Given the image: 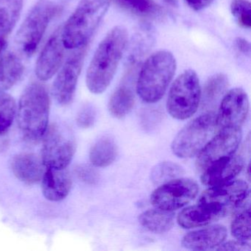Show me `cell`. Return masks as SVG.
I'll return each instance as SVG.
<instances>
[{"mask_svg": "<svg viewBox=\"0 0 251 251\" xmlns=\"http://www.w3.org/2000/svg\"><path fill=\"white\" fill-rule=\"evenodd\" d=\"M127 42L128 33L122 25L113 27L101 41L86 73V85L92 93L102 94L111 84Z\"/></svg>", "mask_w": 251, "mask_h": 251, "instance_id": "1", "label": "cell"}, {"mask_svg": "<svg viewBox=\"0 0 251 251\" xmlns=\"http://www.w3.org/2000/svg\"><path fill=\"white\" fill-rule=\"evenodd\" d=\"M177 69L174 55L170 51L159 50L150 55L141 68L136 91L142 100L158 102L164 96Z\"/></svg>", "mask_w": 251, "mask_h": 251, "instance_id": "2", "label": "cell"}, {"mask_svg": "<svg viewBox=\"0 0 251 251\" xmlns=\"http://www.w3.org/2000/svg\"><path fill=\"white\" fill-rule=\"evenodd\" d=\"M50 99L44 85L33 83L23 92L17 111V121L26 138L39 140L48 127Z\"/></svg>", "mask_w": 251, "mask_h": 251, "instance_id": "3", "label": "cell"}, {"mask_svg": "<svg viewBox=\"0 0 251 251\" xmlns=\"http://www.w3.org/2000/svg\"><path fill=\"white\" fill-rule=\"evenodd\" d=\"M111 0H80L65 26L63 42L68 49L87 45L109 8Z\"/></svg>", "mask_w": 251, "mask_h": 251, "instance_id": "4", "label": "cell"}, {"mask_svg": "<svg viewBox=\"0 0 251 251\" xmlns=\"http://www.w3.org/2000/svg\"><path fill=\"white\" fill-rule=\"evenodd\" d=\"M61 11V7L50 0H39L35 5L16 36L15 46L20 56L29 58L34 53L48 25Z\"/></svg>", "mask_w": 251, "mask_h": 251, "instance_id": "5", "label": "cell"}, {"mask_svg": "<svg viewBox=\"0 0 251 251\" xmlns=\"http://www.w3.org/2000/svg\"><path fill=\"white\" fill-rule=\"evenodd\" d=\"M201 88L194 70L183 72L175 80L167 98V111L173 118L183 120L193 116L201 102Z\"/></svg>", "mask_w": 251, "mask_h": 251, "instance_id": "6", "label": "cell"}, {"mask_svg": "<svg viewBox=\"0 0 251 251\" xmlns=\"http://www.w3.org/2000/svg\"><path fill=\"white\" fill-rule=\"evenodd\" d=\"M216 129V115L208 111L191 121L175 138L172 151L179 158L198 155L210 141Z\"/></svg>", "mask_w": 251, "mask_h": 251, "instance_id": "7", "label": "cell"}, {"mask_svg": "<svg viewBox=\"0 0 251 251\" xmlns=\"http://www.w3.org/2000/svg\"><path fill=\"white\" fill-rule=\"evenodd\" d=\"M75 151V141L68 127L58 124L48 127L42 149V162L46 168H67Z\"/></svg>", "mask_w": 251, "mask_h": 251, "instance_id": "8", "label": "cell"}, {"mask_svg": "<svg viewBox=\"0 0 251 251\" xmlns=\"http://www.w3.org/2000/svg\"><path fill=\"white\" fill-rule=\"evenodd\" d=\"M198 183L189 178H176L152 192L151 201L157 208L174 211L190 202L198 193Z\"/></svg>", "mask_w": 251, "mask_h": 251, "instance_id": "9", "label": "cell"}, {"mask_svg": "<svg viewBox=\"0 0 251 251\" xmlns=\"http://www.w3.org/2000/svg\"><path fill=\"white\" fill-rule=\"evenodd\" d=\"M87 48L88 45L78 48L69 57L54 81L52 93L60 105H68L74 98Z\"/></svg>", "mask_w": 251, "mask_h": 251, "instance_id": "10", "label": "cell"}, {"mask_svg": "<svg viewBox=\"0 0 251 251\" xmlns=\"http://www.w3.org/2000/svg\"><path fill=\"white\" fill-rule=\"evenodd\" d=\"M241 139L240 128L219 130L198 154L197 169L202 172L213 163L231 156L237 150Z\"/></svg>", "mask_w": 251, "mask_h": 251, "instance_id": "11", "label": "cell"}, {"mask_svg": "<svg viewBox=\"0 0 251 251\" xmlns=\"http://www.w3.org/2000/svg\"><path fill=\"white\" fill-rule=\"evenodd\" d=\"M249 112V100L243 89L236 88L229 91L222 100L216 115L217 130L239 129Z\"/></svg>", "mask_w": 251, "mask_h": 251, "instance_id": "12", "label": "cell"}, {"mask_svg": "<svg viewBox=\"0 0 251 251\" xmlns=\"http://www.w3.org/2000/svg\"><path fill=\"white\" fill-rule=\"evenodd\" d=\"M249 195V186L242 180H230L211 186L201 195L199 203L211 204L232 209L244 202Z\"/></svg>", "mask_w": 251, "mask_h": 251, "instance_id": "13", "label": "cell"}, {"mask_svg": "<svg viewBox=\"0 0 251 251\" xmlns=\"http://www.w3.org/2000/svg\"><path fill=\"white\" fill-rule=\"evenodd\" d=\"M62 33L63 27L55 30L38 58L36 74L42 81L52 78L64 61L66 48L63 42Z\"/></svg>", "mask_w": 251, "mask_h": 251, "instance_id": "14", "label": "cell"}, {"mask_svg": "<svg viewBox=\"0 0 251 251\" xmlns=\"http://www.w3.org/2000/svg\"><path fill=\"white\" fill-rule=\"evenodd\" d=\"M244 167L240 155L226 157L208 166L202 171L201 182L205 186H214L233 180Z\"/></svg>", "mask_w": 251, "mask_h": 251, "instance_id": "15", "label": "cell"}, {"mask_svg": "<svg viewBox=\"0 0 251 251\" xmlns=\"http://www.w3.org/2000/svg\"><path fill=\"white\" fill-rule=\"evenodd\" d=\"M227 211L211 204L199 203L184 208L179 213L177 221L183 228H193L211 224L226 216Z\"/></svg>", "mask_w": 251, "mask_h": 251, "instance_id": "16", "label": "cell"}, {"mask_svg": "<svg viewBox=\"0 0 251 251\" xmlns=\"http://www.w3.org/2000/svg\"><path fill=\"white\" fill-rule=\"evenodd\" d=\"M227 236L226 227L215 225L185 235L182 239L184 248L194 251H205L220 246Z\"/></svg>", "mask_w": 251, "mask_h": 251, "instance_id": "17", "label": "cell"}, {"mask_svg": "<svg viewBox=\"0 0 251 251\" xmlns=\"http://www.w3.org/2000/svg\"><path fill=\"white\" fill-rule=\"evenodd\" d=\"M42 192L50 201L57 202L67 198L72 188V178L67 168H47L42 177Z\"/></svg>", "mask_w": 251, "mask_h": 251, "instance_id": "18", "label": "cell"}, {"mask_svg": "<svg viewBox=\"0 0 251 251\" xmlns=\"http://www.w3.org/2000/svg\"><path fill=\"white\" fill-rule=\"evenodd\" d=\"M44 167L42 160L34 154H19L11 161L14 176L27 184H34L42 180L45 172Z\"/></svg>", "mask_w": 251, "mask_h": 251, "instance_id": "19", "label": "cell"}, {"mask_svg": "<svg viewBox=\"0 0 251 251\" xmlns=\"http://www.w3.org/2000/svg\"><path fill=\"white\" fill-rule=\"evenodd\" d=\"M23 6V0H0V56L15 27Z\"/></svg>", "mask_w": 251, "mask_h": 251, "instance_id": "20", "label": "cell"}, {"mask_svg": "<svg viewBox=\"0 0 251 251\" xmlns=\"http://www.w3.org/2000/svg\"><path fill=\"white\" fill-rule=\"evenodd\" d=\"M0 56V91L5 92L20 80L25 65L18 53L8 51Z\"/></svg>", "mask_w": 251, "mask_h": 251, "instance_id": "21", "label": "cell"}, {"mask_svg": "<svg viewBox=\"0 0 251 251\" xmlns=\"http://www.w3.org/2000/svg\"><path fill=\"white\" fill-rule=\"evenodd\" d=\"M175 214L167 210H148L139 217V223L143 227L155 233H164L168 231L174 224Z\"/></svg>", "mask_w": 251, "mask_h": 251, "instance_id": "22", "label": "cell"}, {"mask_svg": "<svg viewBox=\"0 0 251 251\" xmlns=\"http://www.w3.org/2000/svg\"><path fill=\"white\" fill-rule=\"evenodd\" d=\"M228 87V79L226 75L219 73L209 77L201 92V100L202 108L210 110L217 105Z\"/></svg>", "mask_w": 251, "mask_h": 251, "instance_id": "23", "label": "cell"}, {"mask_svg": "<svg viewBox=\"0 0 251 251\" xmlns=\"http://www.w3.org/2000/svg\"><path fill=\"white\" fill-rule=\"evenodd\" d=\"M117 153L118 150L115 142L109 138H102L92 147L89 158L95 167H105L115 161Z\"/></svg>", "mask_w": 251, "mask_h": 251, "instance_id": "24", "label": "cell"}, {"mask_svg": "<svg viewBox=\"0 0 251 251\" xmlns=\"http://www.w3.org/2000/svg\"><path fill=\"white\" fill-rule=\"evenodd\" d=\"M134 102L133 91L127 86H121L110 98L108 110L113 117L123 118L131 111Z\"/></svg>", "mask_w": 251, "mask_h": 251, "instance_id": "25", "label": "cell"}, {"mask_svg": "<svg viewBox=\"0 0 251 251\" xmlns=\"http://www.w3.org/2000/svg\"><path fill=\"white\" fill-rule=\"evenodd\" d=\"M125 9L139 17L155 18L164 14V9L153 0H115Z\"/></svg>", "mask_w": 251, "mask_h": 251, "instance_id": "26", "label": "cell"}, {"mask_svg": "<svg viewBox=\"0 0 251 251\" xmlns=\"http://www.w3.org/2000/svg\"><path fill=\"white\" fill-rule=\"evenodd\" d=\"M17 114V105L11 95L0 91V136L5 134Z\"/></svg>", "mask_w": 251, "mask_h": 251, "instance_id": "27", "label": "cell"}, {"mask_svg": "<svg viewBox=\"0 0 251 251\" xmlns=\"http://www.w3.org/2000/svg\"><path fill=\"white\" fill-rule=\"evenodd\" d=\"M184 173L182 167L176 163L161 162L157 164L151 172V180L155 184L165 183L177 178Z\"/></svg>", "mask_w": 251, "mask_h": 251, "instance_id": "28", "label": "cell"}, {"mask_svg": "<svg viewBox=\"0 0 251 251\" xmlns=\"http://www.w3.org/2000/svg\"><path fill=\"white\" fill-rule=\"evenodd\" d=\"M231 233L239 240H249L251 239V211L250 208L239 213L233 219L231 224Z\"/></svg>", "mask_w": 251, "mask_h": 251, "instance_id": "29", "label": "cell"}, {"mask_svg": "<svg viewBox=\"0 0 251 251\" xmlns=\"http://www.w3.org/2000/svg\"><path fill=\"white\" fill-rule=\"evenodd\" d=\"M230 11L241 27L250 29L251 27V5L248 0H233Z\"/></svg>", "mask_w": 251, "mask_h": 251, "instance_id": "30", "label": "cell"}, {"mask_svg": "<svg viewBox=\"0 0 251 251\" xmlns=\"http://www.w3.org/2000/svg\"><path fill=\"white\" fill-rule=\"evenodd\" d=\"M77 177L83 183L95 185L99 180V174L92 167L86 164L77 166L75 170Z\"/></svg>", "mask_w": 251, "mask_h": 251, "instance_id": "31", "label": "cell"}, {"mask_svg": "<svg viewBox=\"0 0 251 251\" xmlns=\"http://www.w3.org/2000/svg\"><path fill=\"white\" fill-rule=\"evenodd\" d=\"M96 118V112L93 107L91 105H86L83 107L77 115V126L81 128H89L95 124Z\"/></svg>", "mask_w": 251, "mask_h": 251, "instance_id": "32", "label": "cell"}, {"mask_svg": "<svg viewBox=\"0 0 251 251\" xmlns=\"http://www.w3.org/2000/svg\"><path fill=\"white\" fill-rule=\"evenodd\" d=\"M220 246V248H217L218 251H250L251 249L249 244L242 240L229 241Z\"/></svg>", "mask_w": 251, "mask_h": 251, "instance_id": "33", "label": "cell"}, {"mask_svg": "<svg viewBox=\"0 0 251 251\" xmlns=\"http://www.w3.org/2000/svg\"><path fill=\"white\" fill-rule=\"evenodd\" d=\"M185 1L194 11H200L209 6L214 0H185Z\"/></svg>", "mask_w": 251, "mask_h": 251, "instance_id": "34", "label": "cell"}, {"mask_svg": "<svg viewBox=\"0 0 251 251\" xmlns=\"http://www.w3.org/2000/svg\"><path fill=\"white\" fill-rule=\"evenodd\" d=\"M236 46L237 49L245 55H249L251 54V45L245 39L237 38L236 39Z\"/></svg>", "mask_w": 251, "mask_h": 251, "instance_id": "35", "label": "cell"}, {"mask_svg": "<svg viewBox=\"0 0 251 251\" xmlns=\"http://www.w3.org/2000/svg\"><path fill=\"white\" fill-rule=\"evenodd\" d=\"M164 1L166 3L171 5V6L175 7V8H177V7H178V0H164Z\"/></svg>", "mask_w": 251, "mask_h": 251, "instance_id": "36", "label": "cell"}]
</instances>
